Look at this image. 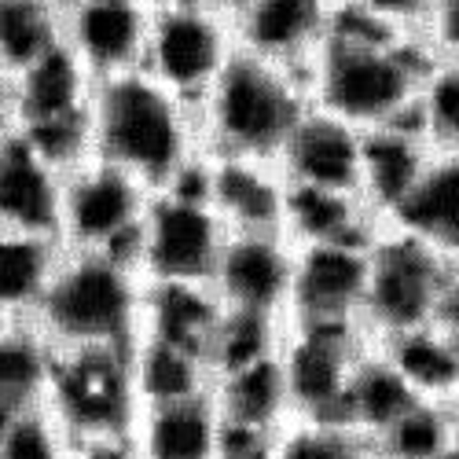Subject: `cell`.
Returning <instances> with one entry per match:
<instances>
[{"mask_svg": "<svg viewBox=\"0 0 459 459\" xmlns=\"http://www.w3.org/2000/svg\"><path fill=\"white\" fill-rule=\"evenodd\" d=\"M430 63L434 56L419 37L394 33L338 4L327 41L305 74L309 103L360 133L397 126L411 118Z\"/></svg>", "mask_w": 459, "mask_h": 459, "instance_id": "cell-1", "label": "cell"}, {"mask_svg": "<svg viewBox=\"0 0 459 459\" xmlns=\"http://www.w3.org/2000/svg\"><path fill=\"white\" fill-rule=\"evenodd\" d=\"M92 155L133 173L151 191H166L206 155L199 114L143 70L100 82L92 96Z\"/></svg>", "mask_w": 459, "mask_h": 459, "instance_id": "cell-2", "label": "cell"}, {"mask_svg": "<svg viewBox=\"0 0 459 459\" xmlns=\"http://www.w3.org/2000/svg\"><path fill=\"white\" fill-rule=\"evenodd\" d=\"M143 320V276L110 254L63 250L30 324L52 350H133Z\"/></svg>", "mask_w": 459, "mask_h": 459, "instance_id": "cell-3", "label": "cell"}, {"mask_svg": "<svg viewBox=\"0 0 459 459\" xmlns=\"http://www.w3.org/2000/svg\"><path fill=\"white\" fill-rule=\"evenodd\" d=\"M305 107H309V82L301 74L239 48L195 110L203 147L206 155L276 166L280 147Z\"/></svg>", "mask_w": 459, "mask_h": 459, "instance_id": "cell-4", "label": "cell"}, {"mask_svg": "<svg viewBox=\"0 0 459 459\" xmlns=\"http://www.w3.org/2000/svg\"><path fill=\"white\" fill-rule=\"evenodd\" d=\"M452 257L401 228L378 224L368 247V283L360 327L371 342L437 324Z\"/></svg>", "mask_w": 459, "mask_h": 459, "instance_id": "cell-5", "label": "cell"}, {"mask_svg": "<svg viewBox=\"0 0 459 459\" xmlns=\"http://www.w3.org/2000/svg\"><path fill=\"white\" fill-rule=\"evenodd\" d=\"M45 408L70 445L126 437L140 411L133 350H56Z\"/></svg>", "mask_w": 459, "mask_h": 459, "instance_id": "cell-6", "label": "cell"}, {"mask_svg": "<svg viewBox=\"0 0 459 459\" xmlns=\"http://www.w3.org/2000/svg\"><path fill=\"white\" fill-rule=\"evenodd\" d=\"M155 191L143 187L133 173L107 159H85L78 169L63 173L59 203V243L63 250L110 254L136 269L140 221ZM140 273V269H136Z\"/></svg>", "mask_w": 459, "mask_h": 459, "instance_id": "cell-7", "label": "cell"}, {"mask_svg": "<svg viewBox=\"0 0 459 459\" xmlns=\"http://www.w3.org/2000/svg\"><path fill=\"white\" fill-rule=\"evenodd\" d=\"M236 22L203 0H180L151 12L143 74L169 89L177 100L195 107L217 85L224 66L236 59Z\"/></svg>", "mask_w": 459, "mask_h": 459, "instance_id": "cell-8", "label": "cell"}, {"mask_svg": "<svg viewBox=\"0 0 459 459\" xmlns=\"http://www.w3.org/2000/svg\"><path fill=\"white\" fill-rule=\"evenodd\" d=\"M228 228L210 199L155 191L140 221L136 269L143 283H210Z\"/></svg>", "mask_w": 459, "mask_h": 459, "instance_id": "cell-9", "label": "cell"}, {"mask_svg": "<svg viewBox=\"0 0 459 459\" xmlns=\"http://www.w3.org/2000/svg\"><path fill=\"white\" fill-rule=\"evenodd\" d=\"M371 346L360 324H287L280 338V371L290 419H338L357 360Z\"/></svg>", "mask_w": 459, "mask_h": 459, "instance_id": "cell-10", "label": "cell"}, {"mask_svg": "<svg viewBox=\"0 0 459 459\" xmlns=\"http://www.w3.org/2000/svg\"><path fill=\"white\" fill-rule=\"evenodd\" d=\"M371 243L294 247L287 324H360Z\"/></svg>", "mask_w": 459, "mask_h": 459, "instance_id": "cell-11", "label": "cell"}, {"mask_svg": "<svg viewBox=\"0 0 459 459\" xmlns=\"http://www.w3.org/2000/svg\"><path fill=\"white\" fill-rule=\"evenodd\" d=\"M294 243L283 232H228L210 290L224 309L261 313L287 324Z\"/></svg>", "mask_w": 459, "mask_h": 459, "instance_id": "cell-12", "label": "cell"}, {"mask_svg": "<svg viewBox=\"0 0 459 459\" xmlns=\"http://www.w3.org/2000/svg\"><path fill=\"white\" fill-rule=\"evenodd\" d=\"M151 12L147 0H82L63 15V45L96 85L136 74L147 52Z\"/></svg>", "mask_w": 459, "mask_h": 459, "instance_id": "cell-13", "label": "cell"}, {"mask_svg": "<svg viewBox=\"0 0 459 459\" xmlns=\"http://www.w3.org/2000/svg\"><path fill=\"white\" fill-rule=\"evenodd\" d=\"M334 12L338 0H250L236 19V41L243 52L305 78L327 41Z\"/></svg>", "mask_w": 459, "mask_h": 459, "instance_id": "cell-14", "label": "cell"}, {"mask_svg": "<svg viewBox=\"0 0 459 459\" xmlns=\"http://www.w3.org/2000/svg\"><path fill=\"white\" fill-rule=\"evenodd\" d=\"M360 140L364 133L357 126L309 103L294 122L287 143L280 147L276 169L287 184L298 187H327L360 195Z\"/></svg>", "mask_w": 459, "mask_h": 459, "instance_id": "cell-15", "label": "cell"}, {"mask_svg": "<svg viewBox=\"0 0 459 459\" xmlns=\"http://www.w3.org/2000/svg\"><path fill=\"white\" fill-rule=\"evenodd\" d=\"M63 173L19 129H0V228L59 239Z\"/></svg>", "mask_w": 459, "mask_h": 459, "instance_id": "cell-16", "label": "cell"}, {"mask_svg": "<svg viewBox=\"0 0 459 459\" xmlns=\"http://www.w3.org/2000/svg\"><path fill=\"white\" fill-rule=\"evenodd\" d=\"M206 199L228 232H283L287 180L273 162L210 155Z\"/></svg>", "mask_w": 459, "mask_h": 459, "instance_id": "cell-17", "label": "cell"}, {"mask_svg": "<svg viewBox=\"0 0 459 459\" xmlns=\"http://www.w3.org/2000/svg\"><path fill=\"white\" fill-rule=\"evenodd\" d=\"M434 155V143L419 133V126L397 122V126H382L368 129L360 140V199L364 206L386 221L401 199L411 191L419 173L427 169Z\"/></svg>", "mask_w": 459, "mask_h": 459, "instance_id": "cell-18", "label": "cell"}, {"mask_svg": "<svg viewBox=\"0 0 459 459\" xmlns=\"http://www.w3.org/2000/svg\"><path fill=\"white\" fill-rule=\"evenodd\" d=\"M224 419L213 390L173 404H147L136 411L129 441L140 459H217Z\"/></svg>", "mask_w": 459, "mask_h": 459, "instance_id": "cell-19", "label": "cell"}, {"mask_svg": "<svg viewBox=\"0 0 459 459\" xmlns=\"http://www.w3.org/2000/svg\"><path fill=\"white\" fill-rule=\"evenodd\" d=\"M390 228L430 243L434 250L459 257V151H437L419 173L401 206L382 221Z\"/></svg>", "mask_w": 459, "mask_h": 459, "instance_id": "cell-20", "label": "cell"}, {"mask_svg": "<svg viewBox=\"0 0 459 459\" xmlns=\"http://www.w3.org/2000/svg\"><path fill=\"white\" fill-rule=\"evenodd\" d=\"M378 217L353 191L298 187L287 184L283 203V236L294 247L305 243H371L378 232Z\"/></svg>", "mask_w": 459, "mask_h": 459, "instance_id": "cell-21", "label": "cell"}, {"mask_svg": "<svg viewBox=\"0 0 459 459\" xmlns=\"http://www.w3.org/2000/svg\"><path fill=\"white\" fill-rule=\"evenodd\" d=\"M221 309L224 305L217 301L210 283H143L140 338L169 342V346L206 357Z\"/></svg>", "mask_w": 459, "mask_h": 459, "instance_id": "cell-22", "label": "cell"}, {"mask_svg": "<svg viewBox=\"0 0 459 459\" xmlns=\"http://www.w3.org/2000/svg\"><path fill=\"white\" fill-rule=\"evenodd\" d=\"M375 346L386 353V360L419 401L459 404V338L441 324L382 338Z\"/></svg>", "mask_w": 459, "mask_h": 459, "instance_id": "cell-23", "label": "cell"}, {"mask_svg": "<svg viewBox=\"0 0 459 459\" xmlns=\"http://www.w3.org/2000/svg\"><path fill=\"white\" fill-rule=\"evenodd\" d=\"M213 404L224 419V427L276 434L290 419V401H287V386H283L280 357L273 353L250 368L213 378Z\"/></svg>", "mask_w": 459, "mask_h": 459, "instance_id": "cell-24", "label": "cell"}, {"mask_svg": "<svg viewBox=\"0 0 459 459\" xmlns=\"http://www.w3.org/2000/svg\"><path fill=\"white\" fill-rule=\"evenodd\" d=\"M415 401L419 397L404 386L397 368L371 342V346L364 350V357L357 360V368H353V378L346 386V397H342L338 419L346 427H353L357 434H364L375 448V437L386 427H394Z\"/></svg>", "mask_w": 459, "mask_h": 459, "instance_id": "cell-25", "label": "cell"}, {"mask_svg": "<svg viewBox=\"0 0 459 459\" xmlns=\"http://www.w3.org/2000/svg\"><path fill=\"white\" fill-rule=\"evenodd\" d=\"M59 239L0 228V313L8 320H30L59 269Z\"/></svg>", "mask_w": 459, "mask_h": 459, "instance_id": "cell-26", "label": "cell"}, {"mask_svg": "<svg viewBox=\"0 0 459 459\" xmlns=\"http://www.w3.org/2000/svg\"><path fill=\"white\" fill-rule=\"evenodd\" d=\"M133 386L140 408L173 404L187 397H203L213 390V371L206 357L169 346V342L140 338L133 346Z\"/></svg>", "mask_w": 459, "mask_h": 459, "instance_id": "cell-27", "label": "cell"}, {"mask_svg": "<svg viewBox=\"0 0 459 459\" xmlns=\"http://www.w3.org/2000/svg\"><path fill=\"white\" fill-rule=\"evenodd\" d=\"M56 350L30 320H15L0 331V411L45 404Z\"/></svg>", "mask_w": 459, "mask_h": 459, "instance_id": "cell-28", "label": "cell"}, {"mask_svg": "<svg viewBox=\"0 0 459 459\" xmlns=\"http://www.w3.org/2000/svg\"><path fill=\"white\" fill-rule=\"evenodd\" d=\"M63 41V15L45 0H0V74L19 70L48 56Z\"/></svg>", "mask_w": 459, "mask_h": 459, "instance_id": "cell-29", "label": "cell"}, {"mask_svg": "<svg viewBox=\"0 0 459 459\" xmlns=\"http://www.w3.org/2000/svg\"><path fill=\"white\" fill-rule=\"evenodd\" d=\"M459 404L415 401L394 427L375 437V459H448Z\"/></svg>", "mask_w": 459, "mask_h": 459, "instance_id": "cell-30", "label": "cell"}, {"mask_svg": "<svg viewBox=\"0 0 459 459\" xmlns=\"http://www.w3.org/2000/svg\"><path fill=\"white\" fill-rule=\"evenodd\" d=\"M283 320L276 316H261V313H239V309H221V320L213 327L210 338V371L213 378L228 375V371H239L250 368L264 357H273L280 350V338H283Z\"/></svg>", "mask_w": 459, "mask_h": 459, "instance_id": "cell-31", "label": "cell"}, {"mask_svg": "<svg viewBox=\"0 0 459 459\" xmlns=\"http://www.w3.org/2000/svg\"><path fill=\"white\" fill-rule=\"evenodd\" d=\"M276 459H375V448L342 419L294 415L276 430Z\"/></svg>", "mask_w": 459, "mask_h": 459, "instance_id": "cell-32", "label": "cell"}, {"mask_svg": "<svg viewBox=\"0 0 459 459\" xmlns=\"http://www.w3.org/2000/svg\"><path fill=\"white\" fill-rule=\"evenodd\" d=\"M411 122L437 151H459V59H434L427 66Z\"/></svg>", "mask_w": 459, "mask_h": 459, "instance_id": "cell-33", "label": "cell"}, {"mask_svg": "<svg viewBox=\"0 0 459 459\" xmlns=\"http://www.w3.org/2000/svg\"><path fill=\"white\" fill-rule=\"evenodd\" d=\"M70 437L56 427L45 404L15 411L0 427V459H70Z\"/></svg>", "mask_w": 459, "mask_h": 459, "instance_id": "cell-34", "label": "cell"}, {"mask_svg": "<svg viewBox=\"0 0 459 459\" xmlns=\"http://www.w3.org/2000/svg\"><path fill=\"white\" fill-rule=\"evenodd\" d=\"M338 4H346V8H353L360 15H368L371 22L386 26L394 33L419 37V30H423V19H427L434 0H338Z\"/></svg>", "mask_w": 459, "mask_h": 459, "instance_id": "cell-35", "label": "cell"}, {"mask_svg": "<svg viewBox=\"0 0 459 459\" xmlns=\"http://www.w3.org/2000/svg\"><path fill=\"white\" fill-rule=\"evenodd\" d=\"M419 41L430 48L434 59H459V0H434Z\"/></svg>", "mask_w": 459, "mask_h": 459, "instance_id": "cell-36", "label": "cell"}, {"mask_svg": "<svg viewBox=\"0 0 459 459\" xmlns=\"http://www.w3.org/2000/svg\"><path fill=\"white\" fill-rule=\"evenodd\" d=\"M217 459H276V434L224 427Z\"/></svg>", "mask_w": 459, "mask_h": 459, "instance_id": "cell-37", "label": "cell"}, {"mask_svg": "<svg viewBox=\"0 0 459 459\" xmlns=\"http://www.w3.org/2000/svg\"><path fill=\"white\" fill-rule=\"evenodd\" d=\"M70 459H140L129 434L126 437H96L70 448Z\"/></svg>", "mask_w": 459, "mask_h": 459, "instance_id": "cell-38", "label": "cell"}, {"mask_svg": "<svg viewBox=\"0 0 459 459\" xmlns=\"http://www.w3.org/2000/svg\"><path fill=\"white\" fill-rule=\"evenodd\" d=\"M437 324L459 338V257L452 261L448 269V283H445V294H441V313H437Z\"/></svg>", "mask_w": 459, "mask_h": 459, "instance_id": "cell-39", "label": "cell"}, {"mask_svg": "<svg viewBox=\"0 0 459 459\" xmlns=\"http://www.w3.org/2000/svg\"><path fill=\"white\" fill-rule=\"evenodd\" d=\"M203 4H210L213 12H221L224 19H232V22H236V19H239V12L250 4V0H203Z\"/></svg>", "mask_w": 459, "mask_h": 459, "instance_id": "cell-40", "label": "cell"}, {"mask_svg": "<svg viewBox=\"0 0 459 459\" xmlns=\"http://www.w3.org/2000/svg\"><path fill=\"white\" fill-rule=\"evenodd\" d=\"M45 4H52V8H56L59 15H66V12L74 8V4H82V0H45Z\"/></svg>", "mask_w": 459, "mask_h": 459, "instance_id": "cell-41", "label": "cell"}, {"mask_svg": "<svg viewBox=\"0 0 459 459\" xmlns=\"http://www.w3.org/2000/svg\"><path fill=\"white\" fill-rule=\"evenodd\" d=\"M448 459H459V415H455V437H452V452Z\"/></svg>", "mask_w": 459, "mask_h": 459, "instance_id": "cell-42", "label": "cell"}, {"mask_svg": "<svg viewBox=\"0 0 459 459\" xmlns=\"http://www.w3.org/2000/svg\"><path fill=\"white\" fill-rule=\"evenodd\" d=\"M151 8H166V4H180V0H147Z\"/></svg>", "mask_w": 459, "mask_h": 459, "instance_id": "cell-43", "label": "cell"}, {"mask_svg": "<svg viewBox=\"0 0 459 459\" xmlns=\"http://www.w3.org/2000/svg\"><path fill=\"white\" fill-rule=\"evenodd\" d=\"M8 324H15V320H8V316H4V313H0V331H4V327H8Z\"/></svg>", "mask_w": 459, "mask_h": 459, "instance_id": "cell-44", "label": "cell"}]
</instances>
